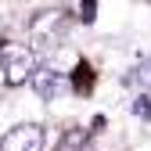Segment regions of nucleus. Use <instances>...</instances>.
Wrapping results in <instances>:
<instances>
[{
    "instance_id": "nucleus-1",
    "label": "nucleus",
    "mask_w": 151,
    "mask_h": 151,
    "mask_svg": "<svg viewBox=\"0 0 151 151\" xmlns=\"http://www.w3.org/2000/svg\"><path fill=\"white\" fill-rule=\"evenodd\" d=\"M36 50L29 43H4L0 47V72H4L7 86H22L36 76Z\"/></svg>"
},
{
    "instance_id": "nucleus-2",
    "label": "nucleus",
    "mask_w": 151,
    "mask_h": 151,
    "mask_svg": "<svg viewBox=\"0 0 151 151\" xmlns=\"http://www.w3.org/2000/svg\"><path fill=\"white\" fill-rule=\"evenodd\" d=\"M68 36V14L65 11H40L29 22V43L32 50H54Z\"/></svg>"
},
{
    "instance_id": "nucleus-3",
    "label": "nucleus",
    "mask_w": 151,
    "mask_h": 151,
    "mask_svg": "<svg viewBox=\"0 0 151 151\" xmlns=\"http://www.w3.org/2000/svg\"><path fill=\"white\" fill-rule=\"evenodd\" d=\"M43 147H47V137H43V126H36V122L11 126L0 137V151H43Z\"/></svg>"
},
{
    "instance_id": "nucleus-4",
    "label": "nucleus",
    "mask_w": 151,
    "mask_h": 151,
    "mask_svg": "<svg viewBox=\"0 0 151 151\" xmlns=\"http://www.w3.org/2000/svg\"><path fill=\"white\" fill-rule=\"evenodd\" d=\"M32 90L40 93L43 101H58L61 93L68 90V83H65V72H58V68H36V76H32Z\"/></svg>"
},
{
    "instance_id": "nucleus-5",
    "label": "nucleus",
    "mask_w": 151,
    "mask_h": 151,
    "mask_svg": "<svg viewBox=\"0 0 151 151\" xmlns=\"http://www.w3.org/2000/svg\"><path fill=\"white\" fill-rule=\"evenodd\" d=\"M86 147H90V133L86 129H68L61 137V144H58V151H86Z\"/></svg>"
},
{
    "instance_id": "nucleus-6",
    "label": "nucleus",
    "mask_w": 151,
    "mask_h": 151,
    "mask_svg": "<svg viewBox=\"0 0 151 151\" xmlns=\"http://www.w3.org/2000/svg\"><path fill=\"white\" fill-rule=\"evenodd\" d=\"M129 111H133L137 119H151V93H137L133 104H129Z\"/></svg>"
},
{
    "instance_id": "nucleus-7",
    "label": "nucleus",
    "mask_w": 151,
    "mask_h": 151,
    "mask_svg": "<svg viewBox=\"0 0 151 151\" xmlns=\"http://www.w3.org/2000/svg\"><path fill=\"white\" fill-rule=\"evenodd\" d=\"M129 79H133V83H140V86H147V90H151V58H147V61H140V68H137L133 76H129Z\"/></svg>"
},
{
    "instance_id": "nucleus-8",
    "label": "nucleus",
    "mask_w": 151,
    "mask_h": 151,
    "mask_svg": "<svg viewBox=\"0 0 151 151\" xmlns=\"http://www.w3.org/2000/svg\"><path fill=\"white\" fill-rule=\"evenodd\" d=\"M93 18H97V4H93V0H83V4H79V22H93Z\"/></svg>"
}]
</instances>
